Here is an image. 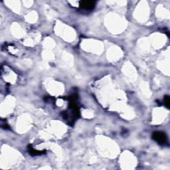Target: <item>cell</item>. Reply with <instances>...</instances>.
Wrapping results in <instances>:
<instances>
[{
	"mask_svg": "<svg viewBox=\"0 0 170 170\" xmlns=\"http://www.w3.org/2000/svg\"><path fill=\"white\" fill-rule=\"evenodd\" d=\"M152 138L160 145H164L167 143V136L162 132H154L152 134Z\"/></svg>",
	"mask_w": 170,
	"mask_h": 170,
	"instance_id": "cell-1",
	"label": "cell"
},
{
	"mask_svg": "<svg viewBox=\"0 0 170 170\" xmlns=\"http://www.w3.org/2000/svg\"><path fill=\"white\" fill-rule=\"evenodd\" d=\"M80 8L86 10V11H91L95 7V2L94 1H82L79 2Z\"/></svg>",
	"mask_w": 170,
	"mask_h": 170,
	"instance_id": "cell-2",
	"label": "cell"
},
{
	"mask_svg": "<svg viewBox=\"0 0 170 170\" xmlns=\"http://www.w3.org/2000/svg\"><path fill=\"white\" fill-rule=\"evenodd\" d=\"M28 151H29V153L31 155H41V154H43L44 153H45V151H39V150H35V149L33 148V147L31 146V145H29Z\"/></svg>",
	"mask_w": 170,
	"mask_h": 170,
	"instance_id": "cell-3",
	"label": "cell"
},
{
	"mask_svg": "<svg viewBox=\"0 0 170 170\" xmlns=\"http://www.w3.org/2000/svg\"><path fill=\"white\" fill-rule=\"evenodd\" d=\"M164 102L165 106L167 107L168 108H169V102H170V99L168 95H165L164 98Z\"/></svg>",
	"mask_w": 170,
	"mask_h": 170,
	"instance_id": "cell-4",
	"label": "cell"
}]
</instances>
